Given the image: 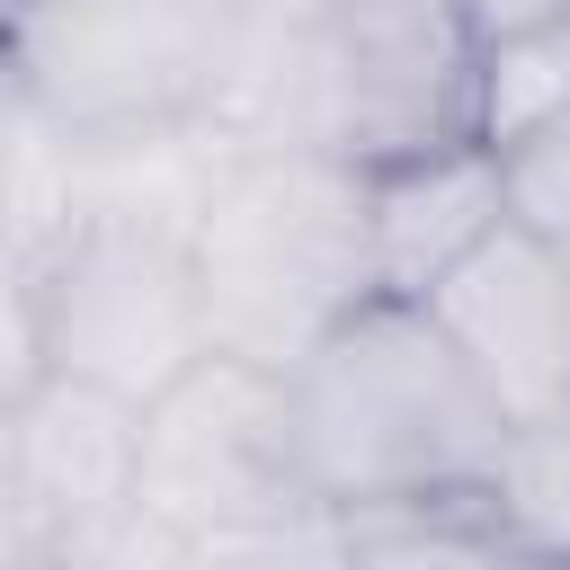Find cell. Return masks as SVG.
<instances>
[{"label": "cell", "instance_id": "cell-4", "mask_svg": "<svg viewBox=\"0 0 570 570\" xmlns=\"http://www.w3.org/2000/svg\"><path fill=\"white\" fill-rule=\"evenodd\" d=\"M490 45L463 0H321L267 98V142H303L356 178L481 142Z\"/></svg>", "mask_w": 570, "mask_h": 570}, {"label": "cell", "instance_id": "cell-6", "mask_svg": "<svg viewBox=\"0 0 570 570\" xmlns=\"http://www.w3.org/2000/svg\"><path fill=\"white\" fill-rule=\"evenodd\" d=\"M330 517L303 490L294 463V419H285V374L205 356L142 410V463H134V534L125 543H169V534H232V525H294Z\"/></svg>", "mask_w": 570, "mask_h": 570}, {"label": "cell", "instance_id": "cell-5", "mask_svg": "<svg viewBox=\"0 0 570 570\" xmlns=\"http://www.w3.org/2000/svg\"><path fill=\"white\" fill-rule=\"evenodd\" d=\"M187 223L196 214L160 205H62L27 232L36 356L53 383H89L125 410H151L178 374L214 356Z\"/></svg>", "mask_w": 570, "mask_h": 570}, {"label": "cell", "instance_id": "cell-11", "mask_svg": "<svg viewBox=\"0 0 570 570\" xmlns=\"http://www.w3.org/2000/svg\"><path fill=\"white\" fill-rule=\"evenodd\" d=\"M116 570H347V525L338 517H294V525L169 534V543H125Z\"/></svg>", "mask_w": 570, "mask_h": 570}, {"label": "cell", "instance_id": "cell-18", "mask_svg": "<svg viewBox=\"0 0 570 570\" xmlns=\"http://www.w3.org/2000/svg\"><path fill=\"white\" fill-rule=\"evenodd\" d=\"M570 0H463V18L481 27V45H517V36H534L543 18H561Z\"/></svg>", "mask_w": 570, "mask_h": 570}, {"label": "cell", "instance_id": "cell-2", "mask_svg": "<svg viewBox=\"0 0 570 570\" xmlns=\"http://www.w3.org/2000/svg\"><path fill=\"white\" fill-rule=\"evenodd\" d=\"M205 347L258 374H294L356 303H374L365 178L303 142H232L187 223Z\"/></svg>", "mask_w": 570, "mask_h": 570}, {"label": "cell", "instance_id": "cell-3", "mask_svg": "<svg viewBox=\"0 0 570 570\" xmlns=\"http://www.w3.org/2000/svg\"><path fill=\"white\" fill-rule=\"evenodd\" d=\"M0 80L45 151L107 160L223 134L240 36L223 0H45L0 27Z\"/></svg>", "mask_w": 570, "mask_h": 570}, {"label": "cell", "instance_id": "cell-12", "mask_svg": "<svg viewBox=\"0 0 570 570\" xmlns=\"http://www.w3.org/2000/svg\"><path fill=\"white\" fill-rule=\"evenodd\" d=\"M561 107H570V9L543 18V27L517 36V45H490L481 142H508V134H525L534 116H561Z\"/></svg>", "mask_w": 570, "mask_h": 570}, {"label": "cell", "instance_id": "cell-17", "mask_svg": "<svg viewBox=\"0 0 570 570\" xmlns=\"http://www.w3.org/2000/svg\"><path fill=\"white\" fill-rule=\"evenodd\" d=\"M0 570H71V552H62L9 490H0Z\"/></svg>", "mask_w": 570, "mask_h": 570}, {"label": "cell", "instance_id": "cell-1", "mask_svg": "<svg viewBox=\"0 0 570 570\" xmlns=\"http://www.w3.org/2000/svg\"><path fill=\"white\" fill-rule=\"evenodd\" d=\"M285 419L303 490L338 525L490 508V481L517 436L508 410L463 365V347L436 330V312L401 294L356 303L285 374Z\"/></svg>", "mask_w": 570, "mask_h": 570}, {"label": "cell", "instance_id": "cell-13", "mask_svg": "<svg viewBox=\"0 0 570 570\" xmlns=\"http://www.w3.org/2000/svg\"><path fill=\"white\" fill-rule=\"evenodd\" d=\"M499 151V187H508V223H525L561 267H570V107L534 116L525 134L490 142Z\"/></svg>", "mask_w": 570, "mask_h": 570}, {"label": "cell", "instance_id": "cell-15", "mask_svg": "<svg viewBox=\"0 0 570 570\" xmlns=\"http://www.w3.org/2000/svg\"><path fill=\"white\" fill-rule=\"evenodd\" d=\"M45 383L36 356V285H27V249H0V410L27 401Z\"/></svg>", "mask_w": 570, "mask_h": 570}, {"label": "cell", "instance_id": "cell-14", "mask_svg": "<svg viewBox=\"0 0 570 570\" xmlns=\"http://www.w3.org/2000/svg\"><path fill=\"white\" fill-rule=\"evenodd\" d=\"M347 570H508L445 517H401V525H347Z\"/></svg>", "mask_w": 570, "mask_h": 570}, {"label": "cell", "instance_id": "cell-19", "mask_svg": "<svg viewBox=\"0 0 570 570\" xmlns=\"http://www.w3.org/2000/svg\"><path fill=\"white\" fill-rule=\"evenodd\" d=\"M27 9H45V0H0V27H9V18H27Z\"/></svg>", "mask_w": 570, "mask_h": 570}, {"label": "cell", "instance_id": "cell-10", "mask_svg": "<svg viewBox=\"0 0 570 570\" xmlns=\"http://www.w3.org/2000/svg\"><path fill=\"white\" fill-rule=\"evenodd\" d=\"M481 517H490L517 552L570 570V419H552V428H517V436H508V463H499Z\"/></svg>", "mask_w": 570, "mask_h": 570}, {"label": "cell", "instance_id": "cell-16", "mask_svg": "<svg viewBox=\"0 0 570 570\" xmlns=\"http://www.w3.org/2000/svg\"><path fill=\"white\" fill-rule=\"evenodd\" d=\"M27 160H36V142H27V116L0 80V249H18V232H27Z\"/></svg>", "mask_w": 570, "mask_h": 570}, {"label": "cell", "instance_id": "cell-7", "mask_svg": "<svg viewBox=\"0 0 570 570\" xmlns=\"http://www.w3.org/2000/svg\"><path fill=\"white\" fill-rule=\"evenodd\" d=\"M134 463H142V410L89 392V383H36L0 410V490L71 552V570H116L134 534Z\"/></svg>", "mask_w": 570, "mask_h": 570}, {"label": "cell", "instance_id": "cell-8", "mask_svg": "<svg viewBox=\"0 0 570 570\" xmlns=\"http://www.w3.org/2000/svg\"><path fill=\"white\" fill-rule=\"evenodd\" d=\"M428 312L508 410V428L570 419V267L525 223H499L463 267H445L428 285Z\"/></svg>", "mask_w": 570, "mask_h": 570}, {"label": "cell", "instance_id": "cell-9", "mask_svg": "<svg viewBox=\"0 0 570 570\" xmlns=\"http://www.w3.org/2000/svg\"><path fill=\"white\" fill-rule=\"evenodd\" d=\"M508 223V187H499V151L490 142H454L401 169L365 178V240H374V285L401 303H428V285L445 267H463L490 232Z\"/></svg>", "mask_w": 570, "mask_h": 570}]
</instances>
